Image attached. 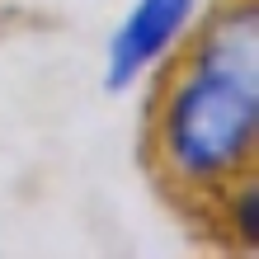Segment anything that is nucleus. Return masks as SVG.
Returning a JSON list of instances; mask_svg holds the SVG:
<instances>
[{
    "label": "nucleus",
    "instance_id": "nucleus-2",
    "mask_svg": "<svg viewBox=\"0 0 259 259\" xmlns=\"http://www.w3.org/2000/svg\"><path fill=\"white\" fill-rule=\"evenodd\" d=\"M198 5L203 0H132L104 48V90L127 95L137 80H146L179 48V38L198 19Z\"/></svg>",
    "mask_w": 259,
    "mask_h": 259
},
{
    "label": "nucleus",
    "instance_id": "nucleus-1",
    "mask_svg": "<svg viewBox=\"0 0 259 259\" xmlns=\"http://www.w3.org/2000/svg\"><path fill=\"white\" fill-rule=\"evenodd\" d=\"M259 160V0H212L151 71L142 165L179 207L254 175Z\"/></svg>",
    "mask_w": 259,
    "mask_h": 259
}]
</instances>
